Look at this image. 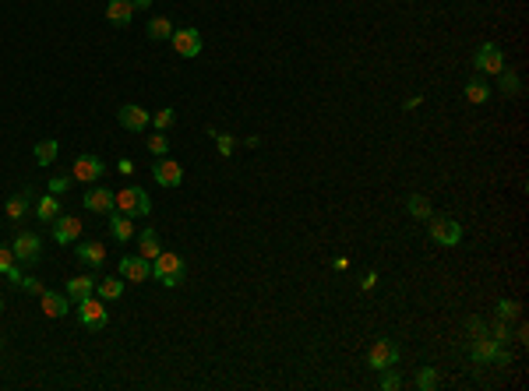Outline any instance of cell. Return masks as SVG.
<instances>
[{
	"label": "cell",
	"instance_id": "cell-16",
	"mask_svg": "<svg viewBox=\"0 0 529 391\" xmlns=\"http://www.w3.org/2000/svg\"><path fill=\"white\" fill-rule=\"evenodd\" d=\"M110 230H113V240L117 244H127L134 237V218L124 215V212H110Z\"/></svg>",
	"mask_w": 529,
	"mask_h": 391
},
{
	"label": "cell",
	"instance_id": "cell-5",
	"mask_svg": "<svg viewBox=\"0 0 529 391\" xmlns=\"http://www.w3.org/2000/svg\"><path fill=\"white\" fill-rule=\"evenodd\" d=\"M78 321H81V328H88V331H102V328H106V300H95V296L81 300V303H78Z\"/></svg>",
	"mask_w": 529,
	"mask_h": 391
},
{
	"label": "cell",
	"instance_id": "cell-37",
	"mask_svg": "<svg viewBox=\"0 0 529 391\" xmlns=\"http://www.w3.org/2000/svg\"><path fill=\"white\" fill-rule=\"evenodd\" d=\"M216 141H219V155H233V148H237V138H230V134H216Z\"/></svg>",
	"mask_w": 529,
	"mask_h": 391
},
{
	"label": "cell",
	"instance_id": "cell-38",
	"mask_svg": "<svg viewBox=\"0 0 529 391\" xmlns=\"http://www.w3.org/2000/svg\"><path fill=\"white\" fill-rule=\"evenodd\" d=\"M71 180H74V177H53V180H49V194H64V191L71 187Z\"/></svg>",
	"mask_w": 529,
	"mask_h": 391
},
{
	"label": "cell",
	"instance_id": "cell-42",
	"mask_svg": "<svg viewBox=\"0 0 529 391\" xmlns=\"http://www.w3.org/2000/svg\"><path fill=\"white\" fill-rule=\"evenodd\" d=\"M117 170H120L124 177H131V173H134V162H131V159H120V162H117Z\"/></svg>",
	"mask_w": 529,
	"mask_h": 391
},
{
	"label": "cell",
	"instance_id": "cell-21",
	"mask_svg": "<svg viewBox=\"0 0 529 391\" xmlns=\"http://www.w3.org/2000/svg\"><path fill=\"white\" fill-rule=\"evenodd\" d=\"M57 215H61V198H57V194L39 198V205H35V218H39V222H53Z\"/></svg>",
	"mask_w": 529,
	"mask_h": 391
},
{
	"label": "cell",
	"instance_id": "cell-22",
	"mask_svg": "<svg viewBox=\"0 0 529 391\" xmlns=\"http://www.w3.org/2000/svg\"><path fill=\"white\" fill-rule=\"evenodd\" d=\"M159 250H163V247H159V233H155V230H145L141 240H138V254H141L145 261H155Z\"/></svg>",
	"mask_w": 529,
	"mask_h": 391
},
{
	"label": "cell",
	"instance_id": "cell-19",
	"mask_svg": "<svg viewBox=\"0 0 529 391\" xmlns=\"http://www.w3.org/2000/svg\"><path fill=\"white\" fill-rule=\"evenodd\" d=\"M498 346H501V342L487 339V335H476V339H473V346H469L473 363H491V356H494V349H498Z\"/></svg>",
	"mask_w": 529,
	"mask_h": 391
},
{
	"label": "cell",
	"instance_id": "cell-13",
	"mask_svg": "<svg viewBox=\"0 0 529 391\" xmlns=\"http://www.w3.org/2000/svg\"><path fill=\"white\" fill-rule=\"evenodd\" d=\"M148 275H152V261H145L141 254L120 261V278H124V282H145Z\"/></svg>",
	"mask_w": 529,
	"mask_h": 391
},
{
	"label": "cell",
	"instance_id": "cell-28",
	"mask_svg": "<svg viewBox=\"0 0 529 391\" xmlns=\"http://www.w3.org/2000/svg\"><path fill=\"white\" fill-rule=\"evenodd\" d=\"M57 152H61L57 141H39V145H35V162H39V166H49L53 159H57Z\"/></svg>",
	"mask_w": 529,
	"mask_h": 391
},
{
	"label": "cell",
	"instance_id": "cell-32",
	"mask_svg": "<svg viewBox=\"0 0 529 391\" xmlns=\"http://www.w3.org/2000/svg\"><path fill=\"white\" fill-rule=\"evenodd\" d=\"M173 120H177V113H173V109H159V113L152 117L155 131H166V127H173Z\"/></svg>",
	"mask_w": 529,
	"mask_h": 391
},
{
	"label": "cell",
	"instance_id": "cell-36",
	"mask_svg": "<svg viewBox=\"0 0 529 391\" xmlns=\"http://www.w3.org/2000/svg\"><path fill=\"white\" fill-rule=\"evenodd\" d=\"M18 289H25V293H42V282H39V278H32V275H22V282H18Z\"/></svg>",
	"mask_w": 529,
	"mask_h": 391
},
{
	"label": "cell",
	"instance_id": "cell-20",
	"mask_svg": "<svg viewBox=\"0 0 529 391\" xmlns=\"http://www.w3.org/2000/svg\"><path fill=\"white\" fill-rule=\"evenodd\" d=\"M106 18H110L113 25H131V18H134L131 0H110V8H106Z\"/></svg>",
	"mask_w": 529,
	"mask_h": 391
},
{
	"label": "cell",
	"instance_id": "cell-41",
	"mask_svg": "<svg viewBox=\"0 0 529 391\" xmlns=\"http://www.w3.org/2000/svg\"><path fill=\"white\" fill-rule=\"evenodd\" d=\"M374 286H378V275H374V271H370V275L363 278V282H360V289H363V293H370V289H374Z\"/></svg>",
	"mask_w": 529,
	"mask_h": 391
},
{
	"label": "cell",
	"instance_id": "cell-11",
	"mask_svg": "<svg viewBox=\"0 0 529 391\" xmlns=\"http://www.w3.org/2000/svg\"><path fill=\"white\" fill-rule=\"evenodd\" d=\"M11 250H15L18 261H29V264H35V261L42 257V244H39L35 233H18L15 244H11Z\"/></svg>",
	"mask_w": 529,
	"mask_h": 391
},
{
	"label": "cell",
	"instance_id": "cell-6",
	"mask_svg": "<svg viewBox=\"0 0 529 391\" xmlns=\"http://www.w3.org/2000/svg\"><path fill=\"white\" fill-rule=\"evenodd\" d=\"M395 360H399V349L388 339H378L374 346H370V353H367L370 370H388V367H395Z\"/></svg>",
	"mask_w": 529,
	"mask_h": 391
},
{
	"label": "cell",
	"instance_id": "cell-7",
	"mask_svg": "<svg viewBox=\"0 0 529 391\" xmlns=\"http://www.w3.org/2000/svg\"><path fill=\"white\" fill-rule=\"evenodd\" d=\"M152 177H155V184L159 187H180V180H184V170H180V162H173V159H159L155 166H152Z\"/></svg>",
	"mask_w": 529,
	"mask_h": 391
},
{
	"label": "cell",
	"instance_id": "cell-9",
	"mask_svg": "<svg viewBox=\"0 0 529 391\" xmlns=\"http://www.w3.org/2000/svg\"><path fill=\"white\" fill-rule=\"evenodd\" d=\"M117 120H120V127H124V131H134V134H141V131L152 124V117L145 113L141 106H134V102H127V106H120V109H117Z\"/></svg>",
	"mask_w": 529,
	"mask_h": 391
},
{
	"label": "cell",
	"instance_id": "cell-15",
	"mask_svg": "<svg viewBox=\"0 0 529 391\" xmlns=\"http://www.w3.org/2000/svg\"><path fill=\"white\" fill-rule=\"evenodd\" d=\"M92 289H95V278H92V275H74V278H68V300H74V303L88 300Z\"/></svg>",
	"mask_w": 529,
	"mask_h": 391
},
{
	"label": "cell",
	"instance_id": "cell-34",
	"mask_svg": "<svg viewBox=\"0 0 529 391\" xmlns=\"http://www.w3.org/2000/svg\"><path fill=\"white\" fill-rule=\"evenodd\" d=\"M148 148H152L155 155H166V152H170V141H166V134H163V131H159V134H152V138H148Z\"/></svg>",
	"mask_w": 529,
	"mask_h": 391
},
{
	"label": "cell",
	"instance_id": "cell-23",
	"mask_svg": "<svg viewBox=\"0 0 529 391\" xmlns=\"http://www.w3.org/2000/svg\"><path fill=\"white\" fill-rule=\"evenodd\" d=\"M18 257H15V250L11 247H0V275H8L11 282L18 286L22 282V271H18V264H15Z\"/></svg>",
	"mask_w": 529,
	"mask_h": 391
},
{
	"label": "cell",
	"instance_id": "cell-14",
	"mask_svg": "<svg viewBox=\"0 0 529 391\" xmlns=\"http://www.w3.org/2000/svg\"><path fill=\"white\" fill-rule=\"evenodd\" d=\"M85 208L88 212H99V215H110L117 205H113V191H106V187H95L85 194Z\"/></svg>",
	"mask_w": 529,
	"mask_h": 391
},
{
	"label": "cell",
	"instance_id": "cell-24",
	"mask_svg": "<svg viewBox=\"0 0 529 391\" xmlns=\"http://www.w3.org/2000/svg\"><path fill=\"white\" fill-rule=\"evenodd\" d=\"M29 201H32V191L15 194V198L8 201V208H4V212H8V218H11V222H22V218H25V212H29Z\"/></svg>",
	"mask_w": 529,
	"mask_h": 391
},
{
	"label": "cell",
	"instance_id": "cell-26",
	"mask_svg": "<svg viewBox=\"0 0 529 391\" xmlns=\"http://www.w3.org/2000/svg\"><path fill=\"white\" fill-rule=\"evenodd\" d=\"M406 208H409V215H413V218H420V222H427V218L434 215V212H431V201L423 198V194H409Z\"/></svg>",
	"mask_w": 529,
	"mask_h": 391
},
{
	"label": "cell",
	"instance_id": "cell-25",
	"mask_svg": "<svg viewBox=\"0 0 529 391\" xmlns=\"http://www.w3.org/2000/svg\"><path fill=\"white\" fill-rule=\"evenodd\" d=\"M99 289V300H106V303H110V300H120L124 296V278H102V282L95 286Z\"/></svg>",
	"mask_w": 529,
	"mask_h": 391
},
{
	"label": "cell",
	"instance_id": "cell-10",
	"mask_svg": "<svg viewBox=\"0 0 529 391\" xmlns=\"http://www.w3.org/2000/svg\"><path fill=\"white\" fill-rule=\"evenodd\" d=\"M102 159H95V155H81V159H74V166H71V177L78 180V184H92V180H99L102 177Z\"/></svg>",
	"mask_w": 529,
	"mask_h": 391
},
{
	"label": "cell",
	"instance_id": "cell-44",
	"mask_svg": "<svg viewBox=\"0 0 529 391\" xmlns=\"http://www.w3.org/2000/svg\"><path fill=\"white\" fill-rule=\"evenodd\" d=\"M0 310H4V300H0Z\"/></svg>",
	"mask_w": 529,
	"mask_h": 391
},
{
	"label": "cell",
	"instance_id": "cell-33",
	"mask_svg": "<svg viewBox=\"0 0 529 391\" xmlns=\"http://www.w3.org/2000/svg\"><path fill=\"white\" fill-rule=\"evenodd\" d=\"M498 317L501 321H515L519 317V303L515 300H498Z\"/></svg>",
	"mask_w": 529,
	"mask_h": 391
},
{
	"label": "cell",
	"instance_id": "cell-2",
	"mask_svg": "<svg viewBox=\"0 0 529 391\" xmlns=\"http://www.w3.org/2000/svg\"><path fill=\"white\" fill-rule=\"evenodd\" d=\"M113 212H124V215H131V218H145L148 212H152V201H148V194L141 191V187H124V191H117L113 194Z\"/></svg>",
	"mask_w": 529,
	"mask_h": 391
},
{
	"label": "cell",
	"instance_id": "cell-30",
	"mask_svg": "<svg viewBox=\"0 0 529 391\" xmlns=\"http://www.w3.org/2000/svg\"><path fill=\"white\" fill-rule=\"evenodd\" d=\"M148 35H152V39H170V35H173L170 18H152V22H148Z\"/></svg>",
	"mask_w": 529,
	"mask_h": 391
},
{
	"label": "cell",
	"instance_id": "cell-40",
	"mask_svg": "<svg viewBox=\"0 0 529 391\" xmlns=\"http://www.w3.org/2000/svg\"><path fill=\"white\" fill-rule=\"evenodd\" d=\"M491 363H498V367H508V363H512V353H508L505 346H498V349H494V356H491Z\"/></svg>",
	"mask_w": 529,
	"mask_h": 391
},
{
	"label": "cell",
	"instance_id": "cell-31",
	"mask_svg": "<svg viewBox=\"0 0 529 391\" xmlns=\"http://www.w3.org/2000/svg\"><path fill=\"white\" fill-rule=\"evenodd\" d=\"M416 388H423V391L438 388V370H434V367H423V370L416 374Z\"/></svg>",
	"mask_w": 529,
	"mask_h": 391
},
{
	"label": "cell",
	"instance_id": "cell-8",
	"mask_svg": "<svg viewBox=\"0 0 529 391\" xmlns=\"http://www.w3.org/2000/svg\"><path fill=\"white\" fill-rule=\"evenodd\" d=\"M173 49H177V57H198L201 53V35H198V29H173Z\"/></svg>",
	"mask_w": 529,
	"mask_h": 391
},
{
	"label": "cell",
	"instance_id": "cell-18",
	"mask_svg": "<svg viewBox=\"0 0 529 391\" xmlns=\"http://www.w3.org/2000/svg\"><path fill=\"white\" fill-rule=\"evenodd\" d=\"M78 261L88 264V268H99L106 261V247L99 240H85V244H78Z\"/></svg>",
	"mask_w": 529,
	"mask_h": 391
},
{
	"label": "cell",
	"instance_id": "cell-17",
	"mask_svg": "<svg viewBox=\"0 0 529 391\" xmlns=\"http://www.w3.org/2000/svg\"><path fill=\"white\" fill-rule=\"evenodd\" d=\"M39 300H42V314H46V317H64V314H68V303H71L68 293L61 296V293H49V289H42Z\"/></svg>",
	"mask_w": 529,
	"mask_h": 391
},
{
	"label": "cell",
	"instance_id": "cell-43",
	"mask_svg": "<svg viewBox=\"0 0 529 391\" xmlns=\"http://www.w3.org/2000/svg\"><path fill=\"white\" fill-rule=\"evenodd\" d=\"M131 8H134V11H138V8L145 11V8H152V0H131Z\"/></svg>",
	"mask_w": 529,
	"mask_h": 391
},
{
	"label": "cell",
	"instance_id": "cell-4",
	"mask_svg": "<svg viewBox=\"0 0 529 391\" xmlns=\"http://www.w3.org/2000/svg\"><path fill=\"white\" fill-rule=\"evenodd\" d=\"M473 67L480 71V74H501L505 71V53L498 42H484L480 49H476V57H473Z\"/></svg>",
	"mask_w": 529,
	"mask_h": 391
},
{
	"label": "cell",
	"instance_id": "cell-27",
	"mask_svg": "<svg viewBox=\"0 0 529 391\" xmlns=\"http://www.w3.org/2000/svg\"><path fill=\"white\" fill-rule=\"evenodd\" d=\"M466 99H469L473 106H484V102L491 99V85H484L480 78H473V81L466 85Z\"/></svg>",
	"mask_w": 529,
	"mask_h": 391
},
{
	"label": "cell",
	"instance_id": "cell-29",
	"mask_svg": "<svg viewBox=\"0 0 529 391\" xmlns=\"http://www.w3.org/2000/svg\"><path fill=\"white\" fill-rule=\"evenodd\" d=\"M498 88H501L505 95H519V92H522L519 74H515V71H501V74H498Z\"/></svg>",
	"mask_w": 529,
	"mask_h": 391
},
{
	"label": "cell",
	"instance_id": "cell-35",
	"mask_svg": "<svg viewBox=\"0 0 529 391\" xmlns=\"http://www.w3.org/2000/svg\"><path fill=\"white\" fill-rule=\"evenodd\" d=\"M491 339H494V342H508V339H512V331H508L505 321H494V324H491Z\"/></svg>",
	"mask_w": 529,
	"mask_h": 391
},
{
	"label": "cell",
	"instance_id": "cell-12",
	"mask_svg": "<svg viewBox=\"0 0 529 391\" xmlns=\"http://www.w3.org/2000/svg\"><path fill=\"white\" fill-rule=\"evenodd\" d=\"M53 237H57V244H74L81 237V218L78 215H57L53 218Z\"/></svg>",
	"mask_w": 529,
	"mask_h": 391
},
{
	"label": "cell",
	"instance_id": "cell-1",
	"mask_svg": "<svg viewBox=\"0 0 529 391\" xmlns=\"http://www.w3.org/2000/svg\"><path fill=\"white\" fill-rule=\"evenodd\" d=\"M184 257L180 254H170V250H159V257L152 261V275L159 278L163 286H170V289H177L180 282H184Z\"/></svg>",
	"mask_w": 529,
	"mask_h": 391
},
{
	"label": "cell",
	"instance_id": "cell-39",
	"mask_svg": "<svg viewBox=\"0 0 529 391\" xmlns=\"http://www.w3.org/2000/svg\"><path fill=\"white\" fill-rule=\"evenodd\" d=\"M381 388H385V391H395V388H402V377H399V374H392V367H388V370H385V377H381Z\"/></svg>",
	"mask_w": 529,
	"mask_h": 391
},
{
	"label": "cell",
	"instance_id": "cell-3",
	"mask_svg": "<svg viewBox=\"0 0 529 391\" xmlns=\"http://www.w3.org/2000/svg\"><path fill=\"white\" fill-rule=\"evenodd\" d=\"M427 222H431L427 230H431V240H434V244H441V247H459V244H462V226H459L455 218L431 215Z\"/></svg>",
	"mask_w": 529,
	"mask_h": 391
}]
</instances>
